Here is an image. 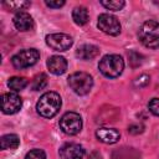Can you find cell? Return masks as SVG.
Segmentation results:
<instances>
[{"mask_svg": "<svg viewBox=\"0 0 159 159\" xmlns=\"http://www.w3.org/2000/svg\"><path fill=\"white\" fill-rule=\"evenodd\" d=\"M61 104H62V101H61V97L58 93L46 92L40 97V99L36 104V109L41 117L52 118L58 113Z\"/></svg>", "mask_w": 159, "mask_h": 159, "instance_id": "6da1fadb", "label": "cell"}, {"mask_svg": "<svg viewBox=\"0 0 159 159\" xmlns=\"http://www.w3.org/2000/svg\"><path fill=\"white\" fill-rule=\"evenodd\" d=\"M139 41L148 48L159 47V22L148 20L142 24L138 31Z\"/></svg>", "mask_w": 159, "mask_h": 159, "instance_id": "7a4b0ae2", "label": "cell"}, {"mask_svg": "<svg viewBox=\"0 0 159 159\" xmlns=\"http://www.w3.org/2000/svg\"><path fill=\"white\" fill-rule=\"evenodd\" d=\"M101 73L108 78L118 77L124 68V60L119 55H106L98 63Z\"/></svg>", "mask_w": 159, "mask_h": 159, "instance_id": "3957f363", "label": "cell"}, {"mask_svg": "<svg viewBox=\"0 0 159 159\" xmlns=\"http://www.w3.org/2000/svg\"><path fill=\"white\" fill-rule=\"evenodd\" d=\"M68 84L76 94L84 96L92 89L93 80L86 72H75L68 77Z\"/></svg>", "mask_w": 159, "mask_h": 159, "instance_id": "277c9868", "label": "cell"}, {"mask_svg": "<svg viewBox=\"0 0 159 159\" xmlns=\"http://www.w3.org/2000/svg\"><path fill=\"white\" fill-rule=\"evenodd\" d=\"M40 58V52L36 48H26L19 51L16 55L12 56L11 63L15 68H26L30 66H34L37 60Z\"/></svg>", "mask_w": 159, "mask_h": 159, "instance_id": "5b68a950", "label": "cell"}, {"mask_svg": "<svg viewBox=\"0 0 159 159\" xmlns=\"http://www.w3.org/2000/svg\"><path fill=\"white\" fill-rule=\"evenodd\" d=\"M60 128L68 135H75L82 129V118L76 112H67L60 119Z\"/></svg>", "mask_w": 159, "mask_h": 159, "instance_id": "8992f818", "label": "cell"}, {"mask_svg": "<svg viewBox=\"0 0 159 159\" xmlns=\"http://www.w3.org/2000/svg\"><path fill=\"white\" fill-rule=\"evenodd\" d=\"M97 26L101 31H103L104 34L111 35V36H117L120 32L119 20L111 14H101L98 16Z\"/></svg>", "mask_w": 159, "mask_h": 159, "instance_id": "52a82bcc", "label": "cell"}, {"mask_svg": "<svg viewBox=\"0 0 159 159\" xmlns=\"http://www.w3.org/2000/svg\"><path fill=\"white\" fill-rule=\"evenodd\" d=\"M22 107V99L15 92L4 93L1 97V111L5 114H15Z\"/></svg>", "mask_w": 159, "mask_h": 159, "instance_id": "ba28073f", "label": "cell"}, {"mask_svg": "<svg viewBox=\"0 0 159 159\" xmlns=\"http://www.w3.org/2000/svg\"><path fill=\"white\" fill-rule=\"evenodd\" d=\"M46 43L55 51H66L73 45V40L67 34H50L46 36Z\"/></svg>", "mask_w": 159, "mask_h": 159, "instance_id": "9c48e42d", "label": "cell"}, {"mask_svg": "<svg viewBox=\"0 0 159 159\" xmlns=\"http://www.w3.org/2000/svg\"><path fill=\"white\" fill-rule=\"evenodd\" d=\"M61 159H82L84 157V149L77 143H66L60 149Z\"/></svg>", "mask_w": 159, "mask_h": 159, "instance_id": "30bf717a", "label": "cell"}, {"mask_svg": "<svg viewBox=\"0 0 159 159\" xmlns=\"http://www.w3.org/2000/svg\"><path fill=\"white\" fill-rule=\"evenodd\" d=\"M96 137L99 142L106 144H114L119 140V132L114 128H99L96 132Z\"/></svg>", "mask_w": 159, "mask_h": 159, "instance_id": "8fae6325", "label": "cell"}, {"mask_svg": "<svg viewBox=\"0 0 159 159\" xmlns=\"http://www.w3.org/2000/svg\"><path fill=\"white\" fill-rule=\"evenodd\" d=\"M47 68L53 75H62L67 70V61L62 56H51L47 60Z\"/></svg>", "mask_w": 159, "mask_h": 159, "instance_id": "7c38bea8", "label": "cell"}, {"mask_svg": "<svg viewBox=\"0 0 159 159\" xmlns=\"http://www.w3.org/2000/svg\"><path fill=\"white\" fill-rule=\"evenodd\" d=\"M14 25L19 31H29L34 27V20L27 12H17L14 16Z\"/></svg>", "mask_w": 159, "mask_h": 159, "instance_id": "4fadbf2b", "label": "cell"}, {"mask_svg": "<svg viewBox=\"0 0 159 159\" xmlns=\"http://www.w3.org/2000/svg\"><path fill=\"white\" fill-rule=\"evenodd\" d=\"M99 55V48L94 45H89V43H84L82 46H80L76 50V56L80 60L83 61H88V60H93Z\"/></svg>", "mask_w": 159, "mask_h": 159, "instance_id": "5bb4252c", "label": "cell"}, {"mask_svg": "<svg viewBox=\"0 0 159 159\" xmlns=\"http://www.w3.org/2000/svg\"><path fill=\"white\" fill-rule=\"evenodd\" d=\"M72 19L75 21V24L82 26L84 24L88 22V19H89V15H88V11L84 6H76L72 11Z\"/></svg>", "mask_w": 159, "mask_h": 159, "instance_id": "9a60e30c", "label": "cell"}, {"mask_svg": "<svg viewBox=\"0 0 159 159\" xmlns=\"http://www.w3.org/2000/svg\"><path fill=\"white\" fill-rule=\"evenodd\" d=\"M20 145V139L16 134H5L1 137V149L14 150Z\"/></svg>", "mask_w": 159, "mask_h": 159, "instance_id": "2e32d148", "label": "cell"}, {"mask_svg": "<svg viewBox=\"0 0 159 159\" xmlns=\"http://www.w3.org/2000/svg\"><path fill=\"white\" fill-rule=\"evenodd\" d=\"M30 5H31L30 1H7V2L2 4V6L6 7L7 10H10V11H19V12H22V10L27 9Z\"/></svg>", "mask_w": 159, "mask_h": 159, "instance_id": "e0dca14e", "label": "cell"}, {"mask_svg": "<svg viewBox=\"0 0 159 159\" xmlns=\"http://www.w3.org/2000/svg\"><path fill=\"white\" fill-rule=\"evenodd\" d=\"M7 84H9V87H10L12 91L17 92V91L24 89V88L27 86V81H26V78H24V77H16V76H15V77H11V78L9 80Z\"/></svg>", "mask_w": 159, "mask_h": 159, "instance_id": "ac0fdd59", "label": "cell"}, {"mask_svg": "<svg viewBox=\"0 0 159 159\" xmlns=\"http://www.w3.org/2000/svg\"><path fill=\"white\" fill-rule=\"evenodd\" d=\"M47 84V76L45 73H40L37 76H35L34 81H32V89L34 91H40L43 89Z\"/></svg>", "mask_w": 159, "mask_h": 159, "instance_id": "d6986e66", "label": "cell"}, {"mask_svg": "<svg viewBox=\"0 0 159 159\" xmlns=\"http://www.w3.org/2000/svg\"><path fill=\"white\" fill-rule=\"evenodd\" d=\"M101 5L104 6L106 9L108 10H113V11H119L124 5L125 2L123 0H109V1H106V0H102L101 1Z\"/></svg>", "mask_w": 159, "mask_h": 159, "instance_id": "ffe728a7", "label": "cell"}, {"mask_svg": "<svg viewBox=\"0 0 159 159\" xmlns=\"http://www.w3.org/2000/svg\"><path fill=\"white\" fill-rule=\"evenodd\" d=\"M128 57H129V62H130L132 67H138V66H140L142 62H143V56H142L139 52H137V51L129 52V53H128Z\"/></svg>", "mask_w": 159, "mask_h": 159, "instance_id": "44dd1931", "label": "cell"}, {"mask_svg": "<svg viewBox=\"0 0 159 159\" xmlns=\"http://www.w3.org/2000/svg\"><path fill=\"white\" fill-rule=\"evenodd\" d=\"M25 159H46V154L42 149H32L25 155Z\"/></svg>", "mask_w": 159, "mask_h": 159, "instance_id": "7402d4cb", "label": "cell"}, {"mask_svg": "<svg viewBox=\"0 0 159 159\" xmlns=\"http://www.w3.org/2000/svg\"><path fill=\"white\" fill-rule=\"evenodd\" d=\"M148 109L152 114L159 117V98H152L148 103Z\"/></svg>", "mask_w": 159, "mask_h": 159, "instance_id": "603a6c76", "label": "cell"}, {"mask_svg": "<svg viewBox=\"0 0 159 159\" xmlns=\"http://www.w3.org/2000/svg\"><path fill=\"white\" fill-rule=\"evenodd\" d=\"M148 83H149V76H147V75H142V76L137 77L134 81V84L137 87H145Z\"/></svg>", "mask_w": 159, "mask_h": 159, "instance_id": "cb8c5ba5", "label": "cell"}, {"mask_svg": "<svg viewBox=\"0 0 159 159\" xmlns=\"http://www.w3.org/2000/svg\"><path fill=\"white\" fill-rule=\"evenodd\" d=\"M45 4L48 6V7H52V9H58V7H61V6H63L65 5V1L63 0H46L45 1Z\"/></svg>", "mask_w": 159, "mask_h": 159, "instance_id": "d4e9b609", "label": "cell"}, {"mask_svg": "<svg viewBox=\"0 0 159 159\" xmlns=\"http://www.w3.org/2000/svg\"><path fill=\"white\" fill-rule=\"evenodd\" d=\"M144 130V127L142 124H132L128 127V132L132 134H139Z\"/></svg>", "mask_w": 159, "mask_h": 159, "instance_id": "484cf974", "label": "cell"}, {"mask_svg": "<svg viewBox=\"0 0 159 159\" xmlns=\"http://www.w3.org/2000/svg\"><path fill=\"white\" fill-rule=\"evenodd\" d=\"M88 159H102V155H101V153H99V152L94 150V152H92V153L89 154Z\"/></svg>", "mask_w": 159, "mask_h": 159, "instance_id": "4316f807", "label": "cell"}]
</instances>
